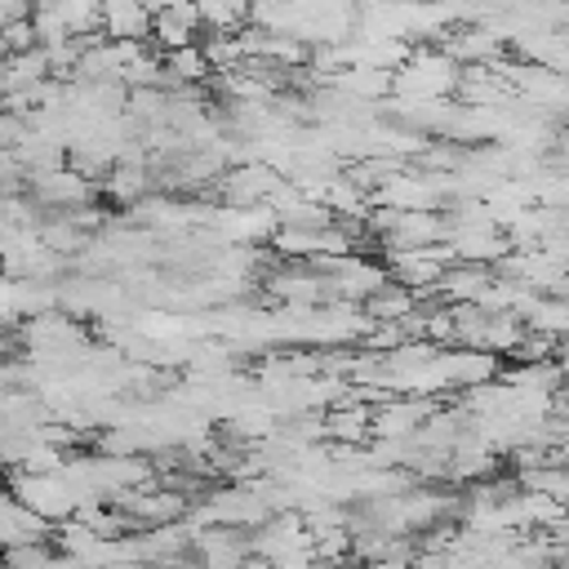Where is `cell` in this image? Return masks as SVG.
<instances>
[{"label": "cell", "mask_w": 569, "mask_h": 569, "mask_svg": "<svg viewBox=\"0 0 569 569\" xmlns=\"http://www.w3.org/2000/svg\"><path fill=\"white\" fill-rule=\"evenodd\" d=\"M462 84V67L440 44H413V58L396 71V93L405 98H449Z\"/></svg>", "instance_id": "1"}, {"label": "cell", "mask_w": 569, "mask_h": 569, "mask_svg": "<svg viewBox=\"0 0 569 569\" xmlns=\"http://www.w3.org/2000/svg\"><path fill=\"white\" fill-rule=\"evenodd\" d=\"M9 493L13 498H22L31 511H40L44 520H53V525H67V520H76V511H80V493H76V485L62 476V471H49V476H27V471H18V467H9Z\"/></svg>", "instance_id": "2"}, {"label": "cell", "mask_w": 569, "mask_h": 569, "mask_svg": "<svg viewBox=\"0 0 569 569\" xmlns=\"http://www.w3.org/2000/svg\"><path fill=\"white\" fill-rule=\"evenodd\" d=\"M458 262V253L449 244H431V249H391L387 253V276L405 289H413L418 298H436L445 271Z\"/></svg>", "instance_id": "3"}, {"label": "cell", "mask_w": 569, "mask_h": 569, "mask_svg": "<svg viewBox=\"0 0 569 569\" xmlns=\"http://www.w3.org/2000/svg\"><path fill=\"white\" fill-rule=\"evenodd\" d=\"M284 187L280 169L267 164V160H249V164H231L222 178H218V200L227 209H258V204H271V196Z\"/></svg>", "instance_id": "4"}, {"label": "cell", "mask_w": 569, "mask_h": 569, "mask_svg": "<svg viewBox=\"0 0 569 569\" xmlns=\"http://www.w3.org/2000/svg\"><path fill=\"white\" fill-rule=\"evenodd\" d=\"M436 409L440 405L431 396H391L387 405L373 409V436H382V440H413Z\"/></svg>", "instance_id": "5"}, {"label": "cell", "mask_w": 569, "mask_h": 569, "mask_svg": "<svg viewBox=\"0 0 569 569\" xmlns=\"http://www.w3.org/2000/svg\"><path fill=\"white\" fill-rule=\"evenodd\" d=\"M449 240V218L436 213V209H400L396 227L378 240L387 253L391 249H431V244H445Z\"/></svg>", "instance_id": "6"}, {"label": "cell", "mask_w": 569, "mask_h": 569, "mask_svg": "<svg viewBox=\"0 0 569 569\" xmlns=\"http://www.w3.org/2000/svg\"><path fill=\"white\" fill-rule=\"evenodd\" d=\"M325 427L333 445H369L373 440V405L356 400L351 391L325 409Z\"/></svg>", "instance_id": "7"}, {"label": "cell", "mask_w": 569, "mask_h": 569, "mask_svg": "<svg viewBox=\"0 0 569 569\" xmlns=\"http://www.w3.org/2000/svg\"><path fill=\"white\" fill-rule=\"evenodd\" d=\"M58 525L31 511L22 498L4 493V547H31V542H53Z\"/></svg>", "instance_id": "8"}, {"label": "cell", "mask_w": 569, "mask_h": 569, "mask_svg": "<svg viewBox=\"0 0 569 569\" xmlns=\"http://www.w3.org/2000/svg\"><path fill=\"white\" fill-rule=\"evenodd\" d=\"M493 280H498L493 267H480V262H453V267L445 271V280H440V298H445L449 307L480 302V298L489 293Z\"/></svg>", "instance_id": "9"}, {"label": "cell", "mask_w": 569, "mask_h": 569, "mask_svg": "<svg viewBox=\"0 0 569 569\" xmlns=\"http://www.w3.org/2000/svg\"><path fill=\"white\" fill-rule=\"evenodd\" d=\"M156 27V13L147 9V0H120L102 9V31L107 40H147Z\"/></svg>", "instance_id": "10"}, {"label": "cell", "mask_w": 569, "mask_h": 569, "mask_svg": "<svg viewBox=\"0 0 569 569\" xmlns=\"http://www.w3.org/2000/svg\"><path fill=\"white\" fill-rule=\"evenodd\" d=\"M418 293L413 289H405V284H396V280H387V284H378L360 307H365V316L373 320V325H400L409 311H418Z\"/></svg>", "instance_id": "11"}, {"label": "cell", "mask_w": 569, "mask_h": 569, "mask_svg": "<svg viewBox=\"0 0 569 569\" xmlns=\"http://www.w3.org/2000/svg\"><path fill=\"white\" fill-rule=\"evenodd\" d=\"M53 80V62H49V49H31V53H9L4 58V93H22V89H36Z\"/></svg>", "instance_id": "12"}, {"label": "cell", "mask_w": 569, "mask_h": 569, "mask_svg": "<svg viewBox=\"0 0 569 569\" xmlns=\"http://www.w3.org/2000/svg\"><path fill=\"white\" fill-rule=\"evenodd\" d=\"M209 71H213V62H209L204 44H187V49L164 53V89H178V84H200Z\"/></svg>", "instance_id": "13"}, {"label": "cell", "mask_w": 569, "mask_h": 569, "mask_svg": "<svg viewBox=\"0 0 569 569\" xmlns=\"http://www.w3.org/2000/svg\"><path fill=\"white\" fill-rule=\"evenodd\" d=\"M36 36H40V44L44 49H53V44H62V40H71V31H67V22L58 18V9H36Z\"/></svg>", "instance_id": "14"}, {"label": "cell", "mask_w": 569, "mask_h": 569, "mask_svg": "<svg viewBox=\"0 0 569 569\" xmlns=\"http://www.w3.org/2000/svg\"><path fill=\"white\" fill-rule=\"evenodd\" d=\"M40 49V36H36V22H4V58L9 53H31Z\"/></svg>", "instance_id": "15"}, {"label": "cell", "mask_w": 569, "mask_h": 569, "mask_svg": "<svg viewBox=\"0 0 569 569\" xmlns=\"http://www.w3.org/2000/svg\"><path fill=\"white\" fill-rule=\"evenodd\" d=\"M36 18V0H0V22H27Z\"/></svg>", "instance_id": "16"}, {"label": "cell", "mask_w": 569, "mask_h": 569, "mask_svg": "<svg viewBox=\"0 0 569 569\" xmlns=\"http://www.w3.org/2000/svg\"><path fill=\"white\" fill-rule=\"evenodd\" d=\"M560 373H565V387H569V356L560 360Z\"/></svg>", "instance_id": "17"}, {"label": "cell", "mask_w": 569, "mask_h": 569, "mask_svg": "<svg viewBox=\"0 0 569 569\" xmlns=\"http://www.w3.org/2000/svg\"><path fill=\"white\" fill-rule=\"evenodd\" d=\"M560 151H565V160H569V133H565V138H560Z\"/></svg>", "instance_id": "18"}]
</instances>
